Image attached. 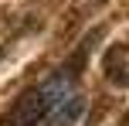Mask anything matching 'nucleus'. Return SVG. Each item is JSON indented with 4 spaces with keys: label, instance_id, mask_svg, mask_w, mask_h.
<instances>
[{
    "label": "nucleus",
    "instance_id": "obj_1",
    "mask_svg": "<svg viewBox=\"0 0 129 126\" xmlns=\"http://www.w3.org/2000/svg\"><path fill=\"white\" fill-rule=\"evenodd\" d=\"M99 34L102 31H92L88 38L82 41V48L64 61L58 72H51L44 82H38V85L24 89V92L0 113V126H38L61 99H68V95L78 89V75H82L85 58H88V51H92V41H95Z\"/></svg>",
    "mask_w": 129,
    "mask_h": 126
},
{
    "label": "nucleus",
    "instance_id": "obj_2",
    "mask_svg": "<svg viewBox=\"0 0 129 126\" xmlns=\"http://www.w3.org/2000/svg\"><path fill=\"white\" fill-rule=\"evenodd\" d=\"M102 75L112 89H129V44L116 41L102 55Z\"/></svg>",
    "mask_w": 129,
    "mask_h": 126
},
{
    "label": "nucleus",
    "instance_id": "obj_3",
    "mask_svg": "<svg viewBox=\"0 0 129 126\" xmlns=\"http://www.w3.org/2000/svg\"><path fill=\"white\" fill-rule=\"evenodd\" d=\"M82 113H85V95L75 89V92H71L68 99H61L38 126H75V119H78Z\"/></svg>",
    "mask_w": 129,
    "mask_h": 126
},
{
    "label": "nucleus",
    "instance_id": "obj_4",
    "mask_svg": "<svg viewBox=\"0 0 129 126\" xmlns=\"http://www.w3.org/2000/svg\"><path fill=\"white\" fill-rule=\"evenodd\" d=\"M116 126H129V113H122V116H119V123Z\"/></svg>",
    "mask_w": 129,
    "mask_h": 126
}]
</instances>
